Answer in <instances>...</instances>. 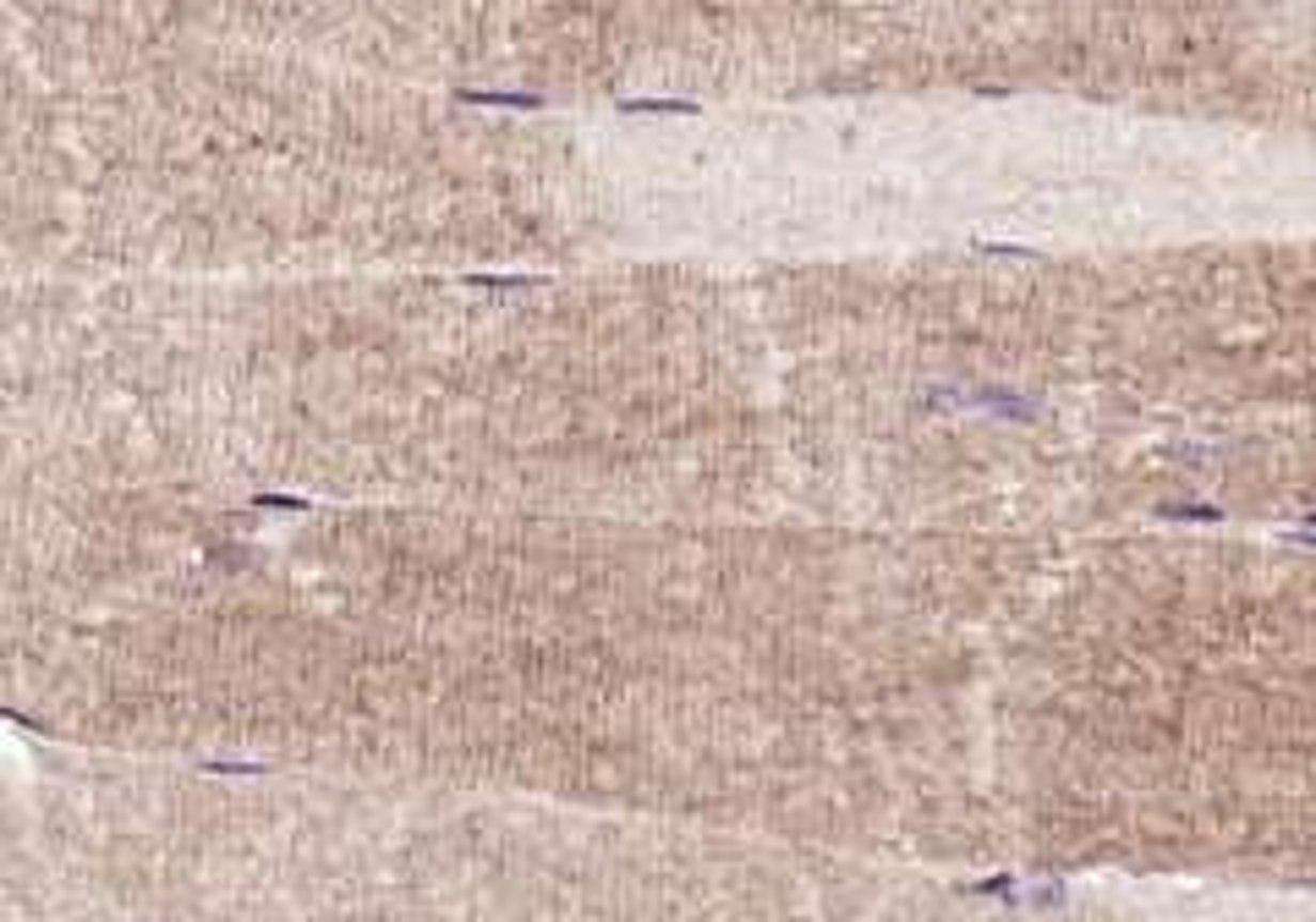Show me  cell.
<instances>
[{"label": "cell", "instance_id": "1", "mask_svg": "<svg viewBox=\"0 0 1316 922\" xmlns=\"http://www.w3.org/2000/svg\"><path fill=\"white\" fill-rule=\"evenodd\" d=\"M1300 538H1311V544H1316V516H1311V522L1300 528Z\"/></svg>", "mask_w": 1316, "mask_h": 922}]
</instances>
